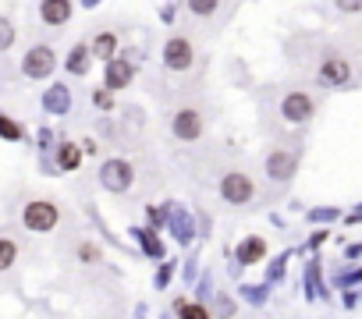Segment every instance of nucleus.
<instances>
[{
    "label": "nucleus",
    "mask_w": 362,
    "mask_h": 319,
    "mask_svg": "<svg viewBox=\"0 0 362 319\" xmlns=\"http://www.w3.org/2000/svg\"><path fill=\"white\" fill-rule=\"evenodd\" d=\"M60 220V209L50 202V199H32L25 209H21V224H25L32 234H47L54 231Z\"/></svg>",
    "instance_id": "1"
},
{
    "label": "nucleus",
    "mask_w": 362,
    "mask_h": 319,
    "mask_svg": "<svg viewBox=\"0 0 362 319\" xmlns=\"http://www.w3.org/2000/svg\"><path fill=\"white\" fill-rule=\"evenodd\" d=\"M220 196L231 206H249L256 199V185H252V178L245 174V170H231V174L220 178Z\"/></svg>",
    "instance_id": "2"
},
{
    "label": "nucleus",
    "mask_w": 362,
    "mask_h": 319,
    "mask_svg": "<svg viewBox=\"0 0 362 319\" xmlns=\"http://www.w3.org/2000/svg\"><path fill=\"white\" fill-rule=\"evenodd\" d=\"M132 181H135V170H132V163H124V160H106L100 167V185L106 191H128Z\"/></svg>",
    "instance_id": "3"
},
{
    "label": "nucleus",
    "mask_w": 362,
    "mask_h": 319,
    "mask_svg": "<svg viewBox=\"0 0 362 319\" xmlns=\"http://www.w3.org/2000/svg\"><path fill=\"white\" fill-rule=\"evenodd\" d=\"M57 68V54L50 47H32L25 54V60H21V71H25V78H50Z\"/></svg>",
    "instance_id": "4"
},
{
    "label": "nucleus",
    "mask_w": 362,
    "mask_h": 319,
    "mask_svg": "<svg viewBox=\"0 0 362 319\" xmlns=\"http://www.w3.org/2000/svg\"><path fill=\"white\" fill-rule=\"evenodd\" d=\"M192 60H196V50H192V43L185 36H170L163 43V64L170 71H185L192 68Z\"/></svg>",
    "instance_id": "5"
},
{
    "label": "nucleus",
    "mask_w": 362,
    "mask_h": 319,
    "mask_svg": "<svg viewBox=\"0 0 362 319\" xmlns=\"http://www.w3.org/2000/svg\"><path fill=\"white\" fill-rule=\"evenodd\" d=\"M281 114H284V121H291V124H306V121L316 114V103L309 99V93H288L284 103H281Z\"/></svg>",
    "instance_id": "6"
},
{
    "label": "nucleus",
    "mask_w": 362,
    "mask_h": 319,
    "mask_svg": "<svg viewBox=\"0 0 362 319\" xmlns=\"http://www.w3.org/2000/svg\"><path fill=\"white\" fill-rule=\"evenodd\" d=\"M295 170H298V156L291 149H273L267 156V178L270 181H288V178H295Z\"/></svg>",
    "instance_id": "7"
},
{
    "label": "nucleus",
    "mask_w": 362,
    "mask_h": 319,
    "mask_svg": "<svg viewBox=\"0 0 362 319\" xmlns=\"http://www.w3.org/2000/svg\"><path fill=\"white\" fill-rule=\"evenodd\" d=\"M234 259H238L242 266H256L267 259V238L263 234H249V238L238 241V248H234Z\"/></svg>",
    "instance_id": "8"
},
{
    "label": "nucleus",
    "mask_w": 362,
    "mask_h": 319,
    "mask_svg": "<svg viewBox=\"0 0 362 319\" xmlns=\"http://www.w3.org/2000/svg\"><path fill=\"white\" fill-rule=\"evenodd\" d=\"M170 128H174V135L181 142H196L203 135V114L199 110H178L174 121H170Z\"/></svg>",
    "instance_id": "9"
},
{
    "label": "nucleus",
    "mask_w": 362,
    "mask_h": 319,
    "mask_svg": "<svg viewBox=\"0 0 362 319\" xmlns=\"http://www.w3.org/2000/svg\"><path fill=\"white\" fill-rule=\"evenodd\" d=\"M348 78H352L348 60H341V57H327L324 64H319V82H324V85H345Z\"/></svg>",
    "instance_id": "10"
},
{
    "label": "nucleus",
    "mask_w": 362,
    "mask_h": 319,
    "mask_svg": "<svg viewBox=\"0 0 362 319\" xmlns=\"http://www.w3.org/2000/svg\"><path fill=\"white\" fill-rule=\"evenodd\" d=\"M132 75H135V64L132 60H111L106 64V89H124L128 82H132Z\"/></svg>",
    "instance_id": "11"
},
{
    "label": "nucleus",
    "mask_w": 362,
    "mask_h": 319,
    "mask_svg": "<svg viewBox=\"0 0 362 319\" xmlns=\"http://www.w3.org/2000/svg\"><path fill=\"white\" fill-rule=\"evenodd\" d=\"M39 14H43L47 25H64V21L71 18V0H43Z\"/></svg>",
    "instance_id": "12"
},
{
    "label": "nucleus",
    "mask_w": 362,
    "mask_h": 319,
    "mask_svg": "<svg viewBox=\"0 0 362 319\" xmlns=\"http://www.w3.org/2000/svg\"><path fill=\"white\" fill-rule=\"evenodd\" d=\"M132 234H135V241L142 245L146 255H153V259H163V241L157 238V231H153V227H135Z\"/></svg>",
    "instance_id": "13"
},
{
    "label": "nucleus",
    "mask_w": 362,
    "mask_h": 319,
    "mask_svg": "<svg viewBox=\"0 0 362 319\" xmlns=\"http://www.w3.org/2000/svg\"><path fill=\"white\" fill-rule=\"evenodd\" d=\"M82 153H85L82 145H75V142H60V145H57V167H60V170H75V167L82 163Z\"/></svg>",
    "instance_id": "14"
},
{
    "label": "nucleus",
    "mask_w": 362,
    "mask_h": 319,
    "mask_svg": "<svg viewBox=\"0 0 362 319\" xmlns=\"http://www.w3.org/2000/svg\"><path fill=\"white\" fill-rule=\"evenodd\" d=\"M93 54H96L100 60L111 64V60H114V54H117V36H114V32H100V36H96V43H93Z\"/></svg>",
    "instance_id": "15"
},
{
    "label": "nucleus",
    "mask_w": 362,
    "mask_h": 319,
    "mask_svg": "<svg viewBox=\"0 0 362 319\" xmlns=\"http://www.w3.org/2000/svg\"><path fill=\"white\" fill-rule=\"evenodd\" d=\"M89 57H93V47H82V43H78V47L68 54V71L71 75H85V71H89Z\"/></svg>",
    "instance_id": "16"
},
{
    "label": "nucleus",
    "mask_w": 362,
    "mask_h": 319,
    "mask_svg": "<svg viewBox=\"0 0 362 319\" xmlns=\"http://www.w3.org/2000/svg\"><path fill=\"white\" fill-rule=\"evenodd\" d=\"M167 220L174 224V238H178L181 245H188V241H192V234H196V231H192V224H188V217H185V213H181V209H170V213H167Z\"/></svg>",
    "instance_id": "17"
},
{
    "label": "nucleus",
    "mask_w": 362,
    "mask_h": 319,
    "mask_svg": "<svg viewBox=\"0 0 362 319\" xmlns=\"http://www.w3.org/2000/svg\"><path fill=\"white\" fill-rule=\"evenodd\" d=\"M43 103H47V110L64 114V110L71 106V96H68V89H64V85H54V89L47 93V99H43Z\"/></svg>",
    "instance_id": "18"
},
{
    "label": "nucleus",
    "mask_w": 362,
    "mask_h": 319,
    "mask_svg": "<svg viewBox=\"0 0 362 319\" xmlns=\"http://www.w3.org/2000/svg\"><path fill=\"white\" fill-rule=\"evenodd\" d=\"M174 312H178V319H213L203 302H185V298L174 305Z\"/></svg>",
    "instance_id": "19"
},
{
    "label": "nucleus",
    "mask_w": 362,
    "mask_h": 319,
    "mask_svg": "<svg viewBox=\"0 0 362 319\" xmlns=\"http://www.w3.org/2000/svg\"><path fill=\"white\" fill-rule=\"evenodd\" d=\"M14 263H18V245L11 238H0V273L11 270Z\"/></svg>",
    "instance_id": "20"
},
{
    "label": "nucleus",
    "mask_w": 362,
    "mask_h": 319,
    "mask_svg": "<svg viewBox=\"0 0 362 319\" xmlns=\"http://www.w3.org/2000/svg\"><path fill=\"white\" fill-rule=\"evenodd\" d=\"M217 8H220V0H188V11H192V14H199V18L213 14Z\"/></svg>",
    "instance_id": "21"
},
{
    "label": "nucleus",
    "mask_w": 362,
    "mask_h": 319,
    "mask_svg": "<svg viewBox=\"0 0 362 319\" xmlns=\"http://www.w3.org/2000/svg\"><path fill=\"white\" fill-rule=\"evenodd\" d=\"M0 139H11V142H18V139H21V128H18L8 114H0Z\"/></svg>",
    "instance_id": "22"
},
{
    "label": "nucleus",
    "mask_w": 362,
    "mask_h": 319,
    "mask_svg": "<svg viewBox=\"0 0 362 319\" xmlns=\"http://www.w3.org/2000/svg\"><path fill=\"white\" fill-rule=\"evenodd\" d=\"M78 259H82V263H100L103 252H100L93 241H82V245H78Z\"/></svg>",
    "instance_id": "23"
},
{
    "label": "nucleus",
    "mask_w": 362,
    "mask_h": 319,
    "mask_svg": "<svg viewBox=\"0 0 362 319\" xmlns=\"http://www.w3.org/2000/svg\"><path fill=\"white\" fill-rule=\"evenodd\" d=\"M11 43H14V25L8 18H0V54L11 50Z\"/></svg>",
    "instance_id": "24"
},
{
    "label": "nucleus",
    "mask_w": 362,
    "mask_h": 319,
    "mask_svg": "<svg viewBox=\"0 0 362 319\" xmlns=\"http://www.w3.org/2000/svg\"><path fill=\"white\" fill-rule=\"evenodd\" d=\"M242 298H245V302H256V305H260L263 298H267V287H252V284H245V287H242Z\"/></svg>",
    "instance_id": "25"
},
{
    "label": "nucleus",
    "mask_w": 362,
    "mask_h": 319,
    "mask_svg": "<svg viewBox=\"0 0 362 319\" xmlns=\"http://www.w3.org/2000/svg\"><path fill=\"white\" fill-rule=\"evenodd\" d=\"M170 276H174V263L167 259V263L157 270V287H167V284H170Z\"/></svg>",
    "instance_id": "26"
},
{
    "label": "nucleus",
    "mask_w": 362,
    "mask_h": 319,
    "mask_svg": "<svg viewBox=\"0 0 362 319\" xmlns=\"http://www.w3.org/2000/svg\"><path fill=\"white\" fill-rule=\"evenodd\" d=\"M334 4L345 11V14H355V11H362V0H334Z\"/></svg>",
    "instance_id": "27"
},
{
    "label": "nucleus",
    "mask_w": 362,
    "mask_h": 319,
    "mask_svg": "<svg viewBox=\"0 0 362 319\" xmlns=\"http://www.w3.org/2000/svg\"><path fill=\"white\" fill-rule=\"evenodd\" d=\"M93 103H96V106H103V110H111V106H114V99L106 96V89H100V93L93 96Z\"/></svg>",
    "instance_id": "28"
},
{
    "label": "nucleus",
    "mask_w": 362,
    "mask_h": 319,
    "mask_svg": "<svg viewBox=\"0 0 362 319\" xmlns=\"http://www.w3.org/2000/svg\"><path fill=\"white\" fill-rule=\"evenodd\" d=\"M330 217H337V209H316V213H309V220H330Z\"/></svg>",
    "instance_id": "29"
},
{
    "label": "nucleus",
    "mask_w": 362,
    "mask_h": 319,
    "mask_svg": "<svg viewBox=\"0 0 362 319\" xmlns=\"http://www.w3.org/2000/svg\"><path fill=\"white\" fill-rule=\"evenodd\" d=\"M217 309H220L224 316H231V312H234V302H231V298H224V294H220V302H217Z\"/></svg>",
    "instance_id": "30"
},
{
    "label": "nucleus",
    "mask_w": 362,
    "mask_h": 319,
    "mask_svg": "<svg viewBox=\"0 0 362 319\" xmlns=\"http://www.w3.org/2000/svg\"><path fill=\"white\" fill-rule=\"evenodd\" d=\"M85 4H96V0H85Z\"/></svg>",
    "instance_id": "31"
}]
</instances>
